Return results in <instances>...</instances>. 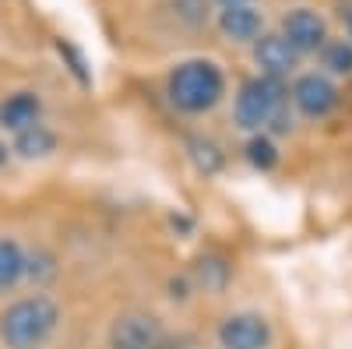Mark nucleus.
<instances>
[{"label": "nucleus", "instance_id": "11", "mask_svg": "<svg viewBox=\"0 0 352 349\" xmlns=\"http://www.w3.org/2000/svg\"><path fill=\"white\" fill-rule=\"evenodd\" d=\"M43 113V99L36 92H14L0 103V127L4 131H21L28 124H36Z\"/></svg>", "mask_w": 352, "mask_h": 349}, {"label": "nucleus", "instance_id": "21", "mask_svg": "<svg viewBox=\"0 0 352 349\" xmlns=\"http://www.w3.org/2000/svg\"><path fill=\"white\" fill-rule=\"evenodd\" d=\"M219 4H247V0H219Z\"/></svg>", "mask_w": 352, "mask_h": 349}, {"label": "nucleus", "instance_id": "13", "mask_svg": "<svg viewBox=\"0 0 352 349\" xmlns=\"http://www.w3.org/2000/svg\"><path fill=\"white\" fill-rule=\"evenodd\" d=\"M320 61V71H324L328 78H352V43L342 36V39H328L324 46H320L317 53Z\"/></svg>", "mask_w": 352, "mask_h": 349}, {"label": "nucleus", "instance_id": "2", "mask_svg": "<svg viewBox=\"0 0 352 349\" xmlns=\"http://www.w3.org/2000/svg\"><path fill=\"white\" fill-rule=\"evenodd\" d=\"M166 96L187 116L212 113L226 96V71L215 61H201V56L197 61H184V64H176L169 71Z\"/></svg>", "mask_w": 352, "mask_h": 349}, {"label": "nucleus", "instance_id": "5", "mask_svg": "<svg viewBox=\"0 0 352 349\" xmlns=\"http://www.w3.org/2000/svg\"><path fill=\"white\" fill-rule=\"evenodd\" d=\"M215 339L222 349H272L275 328L261 310H232L219 321Z\"/></svg>", "mask_w": 352, "mask_h": 349}, {"label": "nucleus", "instance_id": "9", "mask_svg": "<svg viewBox=\"0 0 352 349\" xmlns=\"http://www.w3.org/2000/svg\"><path fill=\"white\" fill-rule=\"evenodd\" d=\"M219 32L229 43H257L264 36V14L250 4H222L219 11Z\"/></svg>", "mask_w": 352, "mask_h": 349}, {"label": "nucleus", "instance_id": "19", "mask_svg": "<svg viewBox=\"0 0 352 349\" xmlns=\"http://www.w3.org/2000/svg\"><path fill=\"white\" fill-rule=\"evenodd\" d=\"M342 25H345V39L352 43V4H349V8L342 11Z\"/></svg>", "mask_w": 352, "mask_h": 349}, {"label": "nucleus", "instance_id": "20", "mask_svg": "<svg viewBox=\"0 0 352 349\" xmlns=\"http://www.w3.org/2000/svg\"><path fill=\"white\" fill-rule=\"evenodd\" d=\"M8 159H11V152H8V145H4V141H0V169H4V166H8Z\"/></svg>", "mask_w": 352, "mask_h": 349}, {"label": "nucleus", "instance_id": "8", "mask_svg": "<svg viewBox=\"0 0 352 349\" xmlns=\"http://www.w3.org/2000/svg\"><path fill=\"white\" fill-rule=\"evenodd\" d=\"M250 53H254L257 74L275 78V81H285L289 74H296V67H300V53L292 50L278 32H264L257 43H250Z\"/></svg>", "mask_w": 352, "mask_h": 349}, {"label": "nucleus", "instance_id": "10", "mask_svg": "<svg viewBox=\"0 0 352 349\" xmlns=\"http://www.w3.org/2000/svg\"><path fill=\"white\" fill-rule=\"evenodd\" d=\"M11 152H14V156H21V159H28V162L46 159V156H53V152H56V131H53V127H46L43 120L28 124V127L14 131V145H11Z\"/></svg>", "mask_w": 352, "mask_h": 349}, {"label": "nucleus", "instance_id": "15", "mask_svg": "<svg viewBox=\"0 0 352 349\" xmlns=\"http://www.w3.org/2000/svg\"><path fill=\"white\" fill-rule=\"evenodd\" d=\"M247 162L257 169V173H272L275 166H278V145H275V138L268 134V131H261V134H250L247 138Z\"/></svg>", "mask_w": 352, "mask_h": 349}, {"label": "nucleus", "instance_id": "16", "mask_svg": "<svg viewBox=\"0 0 352 349\" xmlns=\"http://www.w3.org/2000/svg\"><path fill=\"white\" fill-rule=\"evenodd\" d=\"M190 159L204 177H215V173H222V166H226V156L212 138H194L190 141Z\"/></svg>", "mask_w": 352, "mask_h": 349}, {"label": "nucleus", "instance_id": "4", "mask_svg": "<svg viewBox=\"0 0 352 349\" xmlns=\"http://www.w3.org/2000/svg\"><path fill=\"white\" fill-rule=\"evenodd\" d=\"M292 99V109H296L303 120H328V116L338 109L342 92L338 81L328 78L324 71H303L292 78V89L285 92Z\"/></svg>", "mask_w": 352, "mask_h": 349}, {"label": "nucleus", "instance_id": "7", "mask_svg": "<svg viewBox=\"0 0 352 349\" xmlns=\"http://www.w3.org/2000/svg\"><path fill=\"white\" fill-rule=\"evenodd\" d=\"M109 349H166V325L144 310L120 314L109 325Z\"/></svg>", "mask_w": 352, "mask_h": 349}, {"label": "nucleus", "instance_id": "17", "mask_svg": "<svg viewBox=\"0 0 352 349\" xmlns=\"http://www.w3.org/2000/svg\"><path fill=\"white\" fill-rule=\"evenodd\" d=\"M56 275V257L50 251H25V279H32L36 286H46Z\"/></svg>", "mask_w": 352, "mask_h": 349}, {"label": "nucleus", "instance_id": "18", "mask_svg": "<svg viewBox=\"0 0 352 349\" xmlns=\"http://www.w3.org/2000/svg\"><path fill=\"white\" fill-rule=\"evenodd\" d=\"M56 50H60V53L67 56V61H71V71L78 74V81H81V85H88V74H85V61H81V53H78L71 43H56Z\"/></svg>", "mask_w": 352, "mask_h": 349}, {"label": "nucleus", "instance_id": "3", "mask_svg": "<svg viewBox=\"0 0 352 349\" xmlns=\"http://www.w3.org/2000/svg\"><path fill=\"white\" fill-rule=\"evenodd\" d=\"M285 103H289L285 81L264 78V74L243 78L236 103H232V120H236V127L247 131V134H261V131H268V124L285 109Z\"/></svg>", "mask_w": 352, "mask_h": 349}, {"label": "nucleus", "instance_id": "1", "mask_svg": "<svg viewBox=\"0 0 352 349\" xmlns=\"http://www.w3.org/2000/svg\"><path fill=\"white\" fill-rule=\"evenodd\" d=\"M60 328V304L50 293L14 300L0 314V342L8 349H43Z\"/></svg>", "mask_w": 352, "mask_h": 349}, {"label": "nucleus", "instance_id": "14", "mask_svg": "<svg viewBox=\"0 0 352 349\" xmlns=\"http://www.w3.org/2000/svg\"><path fill=\"white\" fill-rule=\"evenodd\" d=\"M25 279V247L14 237H0V289H14Z\"/></svg>", "mask_w": 352, "mask_h": 349}, {"label": "nucleus", "instance_id": "6", "mask_svg": "<svg viewBox=\"0 0 352 349\" xmlns=\"http://www.w3.org/2000/svg\"><path fill=\"white\" fill-rule=\"evenodd\" d=\"M278 36L303 56H317L320 46L331 39L328 32V18L320 14L317 8H292L282 14V25H278Z\"/></svg>", "mask_w": 352, "mask_h": 349}, {"label": "nucleus", "instance_id": "12", "mask_svg": "<svg viewBox=\"0 0 352 349\" xmlns=\"http://www.w3.org/2000/svg\"><path fill=\"white\" fill-rule=\"evenodd\" d=\"M229 279H232V265H229L222 254H204V257H197L194 282L204 289V293H222V289L229 286Z\"/></svg>", "mask_w": 352, "mask_h": 349}]
</instances>
